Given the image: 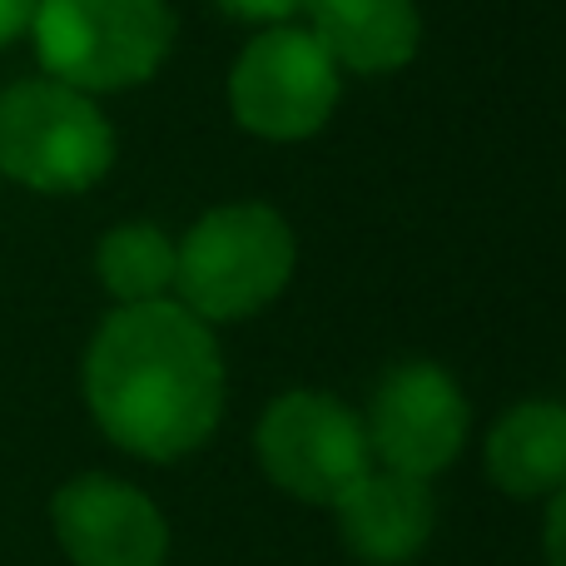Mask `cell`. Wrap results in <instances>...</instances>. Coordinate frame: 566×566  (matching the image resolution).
Returning a JSON list of instances; mask_svg holds the SVG:
<instances>
[{"label":"cell","mask_w":566,"mask_h":566,"mask_svg":"<svg viewBox=\"0 0 566 566\" xmlns=\"http://www.w3.org/2000/svg\"><path fill=\"white\" fill-rule=\"evenodd\" d=\"M85 398L125 452L169 462L195 452L224 412V358L185 303H119L85 353Z\"/></svg>","instance_id":"cell-1"},{"label":"cell","mask_w":566,"mask_h":566,"mask_svg":"<svg viewBox=\"0 0 566 566\" xmlns=\"http://www.w3.org/2000/svg\"><path fill=\"white\" fill-rule=\"evenodd\" d=\"M293 229L269 205H224L175 249V289L195 318L234 323L269 308L293 274Z\"/></svg>","instance_id":"cell-2"},{"label":"cell","mask_w":566,"mask_h":566,"mask_svg":"<svg viewBox=\"0 0 566 566\" xmlns=\"http://www.w3.org/2000/svg\"><path fill=\"white\" fill-rule=\"evenodd\" d=\"M35 55L50 80L80 95L145 85L175 45V15L165 0H40Z\"/></svg>","instance_id":"cell-3"},{"label":"cell","mask_w":566,"mask_h":566,"mask_svg":"<svg viewBox=\"0 0 566 566\" xmlns=\"http://www.w3.org/2000/svg\"><path fill=\"white\" fill-rule=\"evenodd\" d=\"M115 165V129L99 105L60 80L0 90V175L35 195H80Z\"/></svg>","instance_id":"cell-4"},{"label":"cell","mask_w":566,"mask_h":566,"mask_svg":"<svg viewBox=\"0 0 566 566\" xmlns=\"http://www.w3.org/2000/svg\"><path fill=\"white\" fill-rule=\"evenodd\" d=\"M234 119L259 139H308L338 105V65L298 25H274L244 45L229 75Z\"/></svg>","instance_id":"cell-5"},{"label":"cell","mask_w":566,"mask_h":566,"mask_svg":"<svg viewBox=\"0 0 566 566\" xmlns=\"http://www.w3.org/2000/svg\"><path fill=\"white\" fill-rule=\"evenodd\" d=\"M259 462L289 497L333 502L368 472V428L328 392H283L259 422Z\"/></svg>","instance_id":"cell-6"},{"label":"cell","mask_w":566,"mask_h":566,"mask_svg":"<svg viewBox=\"0 0 566 566\" xmlns=\"http://www.w3.org/2000/svg\"><path fill=\"white\" fill-rule=\"evenodd\" d=\"M468 438V398L438 363H402L373 392L368 448L388 472L428 482L462 452Z\"/></svg>","instance_id":"cell-7"},{"label":"cell","mask_w":566,"mask_h":566,"mask_svg":"<svg viewBox=\"0 0 566 566\" xmlns=\"http://www.w3.org/2000/svg\"><path fill=\"white\" fill-rule=\"evenodd\" d=\"M50 522L75 566H165L169 527L139 488L105 472L65 482L50 502Z\"/></svg>","instance_id":"cell-8"},{"label":"cell","mask_w":566,"mask_h":566,"mask_svg":"<svg viewBox=\"0 0 566 566\" xmlns=\"http://www.w3.org/2000/svg\"><path fill=\"white\" fill-rule=\"evenodd\" d=\"M338 532L363 562L402 566L412 562L432 537V492L428 482L402 478V472H363L338 502Z\"/></svg>","instance_id":"cell-9"},{"label":"cell","mask_w":566,"mask_h":566,"mask_svg":"<svg viewBox=\"0 0 566 566\" xmlns=\"http://www.w3.org/2000/svg\"><path fill=\"white\" fill-rule=\"evenodd\" d=\"M308 15L323 55L353 75H392L418 55L422 15L412 0H313Z\"/></svg>","instance_id":"cell-10"},{"label":"cell","mask_w":566,"mask_h":566,"mask_svg":"<svg viewBox=\"0 0 566 566\" xmlns=\"http://www.w3.org/2000/svg\"><path fill=\"white\" fill-rule=\"evenodd\" d=\"M488 478L507 497H552L566 488V408L522 402L492 428Z\"/></svg>","instance_id":"cell-11"},{"label":"cell","mask_w":566,"mask_h":566,"mask_svg":"<svg viewBox=\"0 0 566 566\" xmlns=\"http://www.w3.org/2000/svg\"><path fill=\"white\" fill-rule=\"evenodd\" d=\"M95 274L119 303H155L175 289V244L155 224H119L99 239Z\"/></svg>","instance_id":"cell-12"},{"label":"cell","mask_w":566,"mask_h":566,"mask_svg":"<svg viewBox=\"0 0 566 566\" xmlns=\"http://www.w3.org/2000/svg\"><path fill=\"white\" fill-rule=\"evenodd\" d=\"M214 6L239 20H289V15H303L313 0H214Z\"/></svg>","instance_id":"cell-13"},{"label":"cell","mask_w":566,"mask_h":566,"mask_svg":"<svg viewBox=\"0 0 566 566\" xmlns=\"http://www.w3.org/2000/svg\"><path fill=\"white\" fill-rule=\"evenodd\" d=\"M35 6L40 0H0V50L25 35L30 20H35Z\"/></svg>","instance_id":"cell-14"},{"label":"cell","mask_w":566,"mask_h":566,"mask_svg":"<svg viewBox=\"0 0 566 566\" xmlns=\"http://www.w3.org/2000/svg\"><path fill=\"white\" fill-rule=\"evenodd\" d=\"M547 562L566 566V488L552 492V512H547Z\"/></svg>","instance_id":"cell-15"}]
</instances>
